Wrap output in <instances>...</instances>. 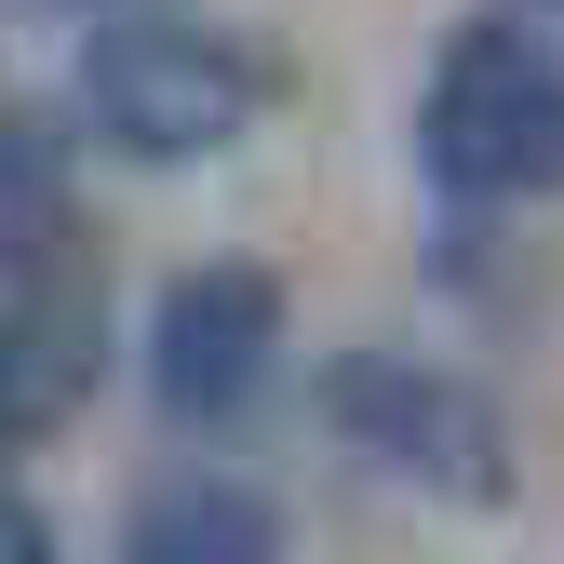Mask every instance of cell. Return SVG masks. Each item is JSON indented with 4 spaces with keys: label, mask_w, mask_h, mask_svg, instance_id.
Listing matches in <instances>:
<instances>
[{
    "label": "cell",
    "mask_w": 564,
    "mask_h": 564,
    "mask_svg": "<svg viewBox=\"0 0 564 564\" xmlns=\"http://www.w3.org/2000/svg\"><path fill=\"white\" fill-rule=\"evenodd\" d=\"M282 67L256 41H229L216 14H108L82 41V121L121 162H216L256 134Z\"/></svg>",
    "instance_id": "6da1fadb"
},
{
    "label": "cell",
    "mask_w": 564,
    "mask_h": 564,
    "mask_svg": "<svg viewBox=\"0 0 564 564\" xmlns=\"http://www.w3.org/2000/svg\"><path fill=\"white\" fill-rule=\"evenodd\" d=\"M416 162H431V188H457V202H538V188H564V54L524 14H470L431 54Z\"/></svg>",
    "instance_id": "7a4b0ae2"
},
{
    "label": "cell",
    "mask_w": 564,
    "mask_h": 564,
    "mask_svg": "<svg viewBox=\"0 0 564 564\" xmlns=\"http://www.w3.org/2000/svg\"><path fill=\"white\" fill-rule=\"evenodd\" d=\"M323 431L364 470L444 498V511H498L511 498L498 403H484L470 377H444V364H416V349H336V364H323Z\"/></svg>",
    "instance_id": "3957f363"
},
{
    "label": "cell",
    "mask_w": 564,
    "mask_h": 564,
    "mask_svg": "<svg viewBox=\"0 0 564 564\" xmlns=\"http://www.w3.org/2000/svg\"><path fill=\"white\" fill-rule=\"evenodd\" d=\"M282 364V282L256 256H202L162 282V310H149V390L162 416H188V431H229V416H256Z\"/></svg>",
    "instance_id": "277c9868"
},
{
    "label": "cell",
    "mask_w": 564,
    "mask_h": 564,
    "mask_svg": "<svg viewBox=\"0 0 564 564\" xmlns=\"http://www.w3.org/2000/svg\"><path fill=\"white\" fill-rule=\"evenodd\" d=\"M108 377V310H95V282H14L0 296V457L14 444H54L67 416L95 403Z\"/></svg>",
    "instance_id": "5b68a950"
},
{
    "label": "cell",
    "mask_w": 564,
    "mask_h": 564,
    "mask_svg": "<svg viewBox=\"0 0 564 564\" xmlns=\"http://www.w3.org/2000/svg\"><path fill=\"white\" fill-rule=\"evenodd\" d=\"M121 564H282V511L229 470H175L134 498L121 524Z\"/></svg>",
    "instance_id": "8992f818"
},
{
    "label": "cell",
    "mask_w": 564,
    "mask_h": 564,
    "mask_svg": "<svg viewBox=\"0 0 564 564\" xmlns=\"http://www.w3.org/2000/svg\"><path fill=\"white\" fill-rule=\"evenodd\" d=\"M0 564H54V524L14 498V484H0Z\"/></svg>",
    "instance_id": "52a82bcc"
},
{
    "label": "cell",
    "mask_w": 564,
    "mask_h": 564,
    "mask_svg": "<svg viewBox=\"0 0 564 564\" xmlns=\"http://www.w3.org/2000/svg\"><path fill=\"white\" fill-rule=\"evenodd\" d=\"M551 14H564V0H551Z\"/></svg>",
    "instance_id": "ba28073f"
}]
</instances>
